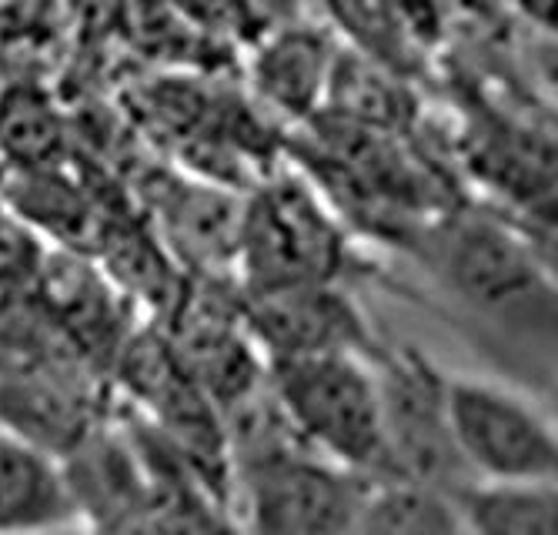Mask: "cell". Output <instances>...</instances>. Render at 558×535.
Listing matches in <instances>:
<instances>
[{
  "label": "cell",
  "instance_id": "30bf717a",
  "mask_svg": "<svg viewBox=\"0 0 558 535\" xmlns=\"http://www.w3.org/2000/svg\"><path fill=\"white\" fill-rule=\"evenodd\" d=\"M81 525L61 462L0 431V535Z\"/></svg>",
  "mask_w": 558,
  "mask_h": 535
},
{
  "label": "cell",
  "instance_id": "8fae6325",
  "mask_svg": "<svg viewBox=\"0 0 558 535\" xmlns=\"http://www.w3.org/2000/svg\"><path fill=\"white\" fill-rule=\"evenodd\" d=\"M161 218L168 224V245L197 265V271H225L238 262V221L241 205L205 184L165 187Z\"/></svg>",
  "mask_w": 558,
  "mask_h": 535
},
{
  "label": "cell",
  "instance_id": "7a4b0ae2",
  "mask_svg": "<svg viewBox=\"0 0 558 535\" xmlns=\"http://www.w3.org/2000/svg\"><path fill=\"white\" fill-rule=\"evenodd\" d=\"M425 262L451 299L485 325L551 338V288L522 241L485 218H459L422 238Z\"/></svg>",
  "mask_w": 558,
  "mask_h": 535
},
{
  "label": "cell",
  "instance_id": "ba28073f",
  "mask_svg": "<svg viewBox=\"0 0 558 535\" xmlns=\"http://www.w3.org/2000/svg\"><path fill=\"white\" fill-rule=\"evenodd\" d=\"M64 485L84 528H97L144 499L150 489V469L124 422L94 425L61 459Z\"/></svg>",
  "mask_w": 558,
  "mask_h": 535
},
{
  "label": "cell",
  "instance_id": "3957f363",
  "mask_svg": "<svg viewBox=\"0 0 558 535\" xmlns=\"http://www.w3.org/2000/svg\"><path fill=\"white\" fill-rule=\"evenodd\" d=\"M341 262V228L304 178H271L241 205L234 265L244 295L338 281Z\"/></svg>",
  "mask_w": 558,
  "mask_h": 535
},
{
  "label": "cell",
  "instance_id": "277c9868",
  "mask_svg": "<svg viewBox=\"0 0 558 535\" xmlns=\"http://www.w3.org/2000/svg\"><path fill=\"white\" fill-rule=\"evenodd\" d=\"M445 412L451 446L472 482H555V425L525 396L488 378L448 375Z\"/></svg>",
  "mask_w": 558,
  "mask_h": 535
},
{
  "label": "cell",
  "instance_id": "2e32d148",
  "mask_svg": "<svg viewBox=\"0 0 558 535\" xmlns=\"http://www.w3.org/2000/svg\"><path fill=\"white\" fill-rule=\"evenodd\" d=\"M31 535H90L84 525H64V528H47V532H31Z\"/></svg>",
  "mask_w": 558,
  "mask_h": 535
},
{
  "label": "cell",
  "instance_id": "4fadbf2b",
  "mask_svg": "<svg viewBox=\"0 0 558 535\" xmlns=\"http://www.w3.org/2000/svg\"><path fill=\"white\" fill-rule=\"evenodd\" d=\"M462 535H558L555 482L495 485L472 482L451 493Z\"/></svg>",
  "mask_w": 558,
  "mask_h": 535
},
{
  "label": "cell",
  "instance_id": "8992f818",
  "mask_svg": "<svg viewBox=\"0 0 558 535\" xmlns=\"http://www.w3.org/2000/svg\"><path fill=\"white\" fill-rule=\"evenodd\" d=\"M241 321L265 365L308 355H362L375 362L385 345L362 305L338 281L244 295Z\"/></svg>",
  "mask_w": 558,
  "mask_h": 535
},
{
  "label": "cell",
  "instance_id": "6da1fadb",
  "mask_svg": "<svg viewBox=\"0 0 558 535\" xmlns=\"http://www.w3.org/2000/svg\"><path fill=\"white\" fill-rule=\"evenodd\" d=\"M268 388L318 455L378 485L395 482L375 362L362 355L268 362Z\"/></svg>",
  "mask_w": 558,
  "mask_h": 535
},
{
  "label": "cell",
  "instance_id": "5b68a950",
  "mask_svg": "<svg viewBox=\"0 0 558 535\" xmlns=\"http://www.w3.org/2000/svg\"><path fill=\"white\" fill-rule=\"evenodd\" d=\"M375 372L395 482L425 485V489H438L445 496L472 485L448 431V375L418 345L409 342H385L375 358Z\"/></svg>",
  "mask_w": 558,
  "mask_h": 535
},
{
  "label": "cell",
  "instance_id": "5bb4252c",
  "mask_svg": "<svg viewBox=\"0 0 558 535\" xmlns=\"http://www.w3.org/2000/svg\"><path fill=\"white\" fill-rule=\"evenodd\" d=\"M344 535H462L451 496L412 482H381Z\"/></svg>",
  "mask_w": 558,
  "mask_h": 535
},
{
  "label": "cell",
  "instance_id": "52a82bcc",
  "mask_svg": "<svg viewBox=\"0 0 558 535\" xmlns=\"http://www.w3.org/2000/svg\"><path fill=\"white\" fill-rule=\"evenodd\" d=\"M100 422L94 392L77 375L54 368L0 375V431L58 462Z\"/></svg>",
  "mask_w": 558,
  "mask_h": 535
},
{
  "label": "cell",
  "instance_id": "9a60e30c",
  "mask_svg": "<svg viewBox=\"0 0 558 535\" xmlns=\"http://www.w3.org/2000/svg\"><path fill=\"white\" fill-rule=\"evenodd\" d=\"M40 271V248L37 241L0 208V281L11 284L27 275Z\"/></svg>",
  "mask_w": 558,
  "mask_h": 535
},
{
  "label": "cell",
  "instance_id": "7c38bea8",
  "mask_svg": "<svg viewBox=\"0 0 558 535\" xmlns=\"http://www.w3.org/2000/svg\"><path fill=\"white\" fill-rule=\"evenodd\" d=\"M335 58L338 54H331V44L322 31L288 27L262 47L255 84L275 108L308 118L325 101Z\"/></svg>",
  "mask_w": 558,
  "mask_h": 535
},
{
  "label": "cell",
  "instance_id": "9c48e42d",
  "mask_svg": "<svg viewBox=\"0 0 558 535\" xmlns=\"http://www.w3.org/2000/svg\"><path fill=\"white\" fill-rule=\"evenodd\" d=\"M150 478L155 482L137 506L90 528V535H244L231 506L187 469H158Z\"/></svg>",
  "mask_w": 558,
  "mask_h": 535
}]
</instances>
